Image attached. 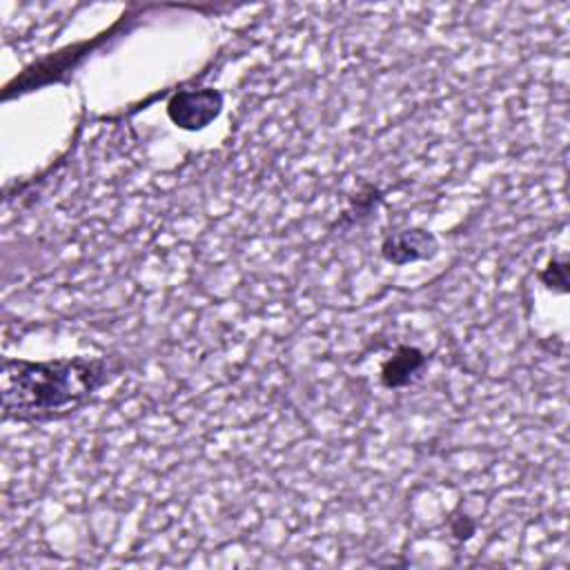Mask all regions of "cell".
Here are the masks:
<instances>
[{"label": "cell", "instance_id": "6da1fadb", "mask_svg": "<svg viewBox=\"0 0 570 570\" xmlns=\"http://www.w3.org/2000/svg\"><path fill=\"white\" fill-rule=\"evenodd\" d=\"M107 381V363L73 356L2 363V412L16 421H49L76 412Z\"/></svg>", "mask_w": 570, "mask_h": 570}, {"label": "cell", "instance_id": "7a4b0ae2", "mask_svg": "<svg viewBox=\"0 0 570 570\" xmlns=\"http://www.w3.org/2000/svg\"><path fill=\"white\" fill-rule=\"evenodd\" d=\"M223 109V96L216 89H185L171 96L167 114L174 125L187 131L207 127Z\"/></svg>", "mask_w": 570, "mask_h": 570}, {"label": "cell", "instance_id": "3957f363", "mask_svg": "<svg viewBox=\"0 0 570 570\" xmlns=\"http://www.w3.org/2000/svg\"><path fill=\"white\" fill-rule=\"evenodd\" d=\"M436 249H439L436 238L425 229H403V232L390 234L381 245L383 258L394 265L432 258Z\"/></svg>", "mask_w": 570, "mask_h": 570}, {"label": "cell", "instance_id": "277c9868", "mask_svg": "<svg viewBox=\"0 0 570 570\" xmlns=\"http://www.w3.org/2000/svg\"><path fill=\"white\" fill-rule=\"evenodd\" d=\"M425 365V356L416 350V347H399L394 352L392 358L385 361L383 370H381V379L383 385L387 387H401L405 383H410V379Z\"/></svg>", "mask_w": 570, "mask_h": 570}]
</instances>
